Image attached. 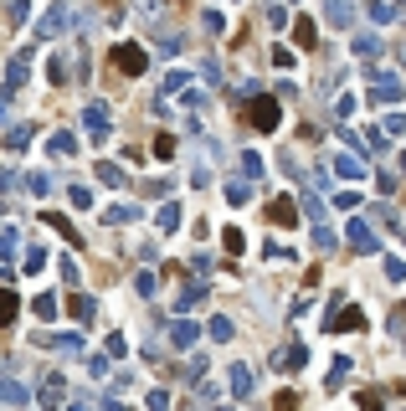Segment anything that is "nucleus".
Here are the masks:
<instances>
[{
  "mask_svg": "<svg viewBox=\"0 0 406 411\" xmlns=\"http://www.w3.org/2000/svg\"><path fill=\"white\" fill-rule=\"evenodd\" d=\"M11 319H16V293L0 288V324H11Z\"/></svg>",
  "mask_w": 406,
  "mask_h": 411,
  "instance_id": "3",
  "label": "nucleus"
},
{
  "mask_svg": "<svg viewBox=\"0 0 406 411\" xmlns=\"http://www.w3.org/2000/svg\"><path fill=\"white\" fill-rule=\"evenodd\" d=\"M252 124L273 128V124H278V103H273V98H258V103H252Z\"/></svg>",
  "mask_w": 406,
  "mask_h": 411,
  "instance_id": "2",
  "label": "nucleus"
},
{
  "mask_svg": "<svg viewBox=\"0 0 406 411\" xmlns=\"http://www.w3.org/2000/svg\"><path fill=\"white\" fill-rule=\"evenodd\" d=\"M268 216H273V221H293V206H288V201H273Z\"/></svg>",
  "mask_w": 406,
  "mask_h": 411,
  "instance_id": "4",
  "label": "nucleus"
},
{
  "mask_svg": "<svg viewBox=\"0 0 406 411\" xmlns=\"http://www.w3.org/2000/svg\"><path fill=\"white\" fill-rule=\"evenodd\" d=\"M114 67L129 72V77H139V72H144V52H139V47H119V52H114Z\"/></svg>",
  "mask_w": 406,
  "mask_h": 411,
  "instance_id": "1",
  "label": "nucleus"
}]
</instances>
